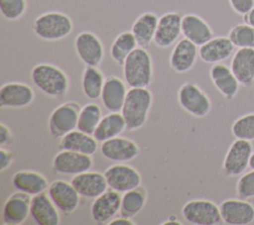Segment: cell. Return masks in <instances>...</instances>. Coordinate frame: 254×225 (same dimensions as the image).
<instances>
[{
	"label": "cell",
	"mask_w": 254,
	"mask_h": 225,
	"mask_svg": "<svg viewBox=\"0 0 254 225\" xmlns=\"http://www.w3.org/2000/svg\"><path fill=\"white\" fill-rule=\"evenodd\" d=\"M13 186L31 196L47 191L50 183L48 178L41 172L32 169H20L11 178Z\"/></svg>",
	"instance_id": "obj_27"
},
{
	"label": "cell",
	"mask_w": 254,
	"mask_h": 225,
	"mask_svg": "<svg viewBox=\"0 0 254 225\" xmlns=\"http://www.w3.org/2000/svg\"><path fill=\"white\" fill-rule=\"evenodd\" d=\"M235 46L228 37H213L198 47V57L205 63H218L234 54Z\"/></svg>",
	"instance_id": "obj_22"
},
{
	"label": "cell",
	"mask_w": 254,
	"mask_h": 225,
	"mask_svg": "<svg viewBox=\"0 0 254 225\" xmlns=\"http://www.w3.org/2000/svg\"><path fill=\"white\" fill-rule=\"evenodd\" d=\"M80 105L75 101L64 102L56 107L48 121V130L51 138L58 140L76 129Z\"/></svg>",
	"instance_id": "obj_5"
},
{
	"label": "cell",
	"mask_w": 254,
	"mask_h": 225,
	"mask_svg": "<svg viewBox=\"0 0 254 225\" xmlns=\"http://www.w3.org/2000/svg\"><path fill=\"white\" fill-rule=\"evenodd\" d=\"M105 77L98 66L85 65L81 75V89L83 95L89 100L100 98Z\"/></svg>",
	"instance_id": "obj_32"
},
{
	"label": "cell",
	"mask_w": 254,
	"mask_h": 225,
	"mask_svg": "<svg viewBox=\"0 0 254 225\" xmlns=\"http://www.w3.org/2000/svg\"><path fill=\"white\" fill-rule=\"evenodd\" d=\"M184 219L193 225H217L222 222L219 205L208 199H192L182 207Z\"/></svg>",
	"instance_id": "obj_7"
},
{
	"label": "cell",
	"mask_w": 254,
	"mask_h": 225,
	"mask_svg": "<svg viewBox=\"0 0 254 225\" xmlns=\"http://www.w3.org/2000/svg\"><path fill=\"white\" fill-rule=\"evenodd\" d=\"M108 187L120 193L141 185L142 177L139 171L125 163H116L104 171Z\"/></svg>",
	"instance_id": "obj_10"
},
{
	"label": "cell",
	"mask_w": 254,
	"mask_h": 225,
	"mask_svg": "<svg viewBox=\"0 0 254 225\" xmlns=\"http://www.w3.org/2000/svg\"><path fill=\"white\" fill-rule=\"evenodd\" d=\"M182 17L177 11L164 13L159 17V22L153 43L156 47L167 49L174 46L182 35Z\"/></svg>",
	"instance_id": "obj_13"
},
{
	"label": "cell",
	"mask_w": 254,
	"mask_h": 225,
	"mask_svg": "<svg viewBox=\"0 0 254 225\" xmlns=\"http://www.w3.org/2000/svg\"><path fill=\"white\" fill-rule=\"evenodd\" d=\"M138 48L137 41L131 31H124L116 36L111 47L110 56L118 65H123L128 56Z\"/></svg>",
	"instance_id": "obj_33"
},
{
	"label": "cell",
	"mask_w": 254,
	"mask_h": 225,
	"mask_svg": "<svg viewBox=\"0 0 254 225\" xmlns=\"http://www.w3.org/2000/svg\"><path fill=\"white\" fill-rule=\"evenodd\" d=\"M125 129H127L126 122L121 112H109L102 116L93 136L99 143H102L120 136Z\"/></svg>",
	"instance_id": "obj_30"
},
{
	"label": "cell",
	"mask_w": 254,
	"mask_h": 225,
	"mask_svg": "<svg viewBox=\"0 0 254 225\" xmlns=\"http://www.w3.org/2000/svg\"><path fill=\"white\" fill-rule=\"evenodd\" d=\"M27 0H0V12L8 21H17L27 11Z\"/></svg>",
	"instance_id": "obj_37"
},
{
	"label": "cell",
	"mask_w": 254,
	"mask_h": 225,
	"mask_svg": "<svg viewBox=\"0 0 254 225\" xmlns=\"http://www.w3.org/2000/svg\"><path fill=\"white\" fill-rule=\"evenodd\" d=\"M73 29L71 18L60 11H49L39 15L32 24L34 34L47 42L61 41L66 38Z\"/></svg>",
	"instance_id": "obj_4"
},
{
	"label": "cell",
	"mask_w": 254,
	"mask_h": 225,
	"mask_svg": "<svg viewBox=\"0 0 254 225\" xmlns=\"http://www.w3.org/2000/svg\"><path fill=\"white\" fill-rule=\"evenodd\" d=\"M127 83L116 75L105 77L101 92V102L108 112H121L127 96Z\"/></svg>",
	"instance_id": "obj_21"
},
{
	"label": "cell",
	"mask_w": 254,
	"mask_h": 225,
	"mask_svg": "<svg viewBox=\"0 0 254 225\" xmlns=\"http://www.w3.org/2000/svg\"><path fill=\"white\" fill-rule=\"evenodd\" d=\"M102 118V110L100 106L94 102L85 104L80 108L76 129L93 135L97 125Z\"/></svg>",
	"instance_id": "obj_34"
},
{
	"label": "cell",
	"mask_w": 254,
	"mask_h": 225,
	"mask_svg": "<svg viewBox=\"0 0 254 225\" xmlns=\"http://www.w3.org/2000/svg\"><path fill=\"white\" fill-rule=\"evenodd\" d=\"M14 141L13 133L11 132L10 128L3 122L0 123V146L1 147H8Z\"/></svg>",
	"instance_id": "obj_41"
},
{
	"label": "cell",
	"mask_w": 254,
	"mask_h": 225,
	"mask_svg": "<svg viewBox=\"0 0 254 225\" xmlns=\"http://www.w3.org/2000/svg\"><path fill=\"white\" fill-rule=\"evenodd\" d=\"M122 67L124 80L129 87H149L153 81V60L147 49L136 48Z\"/></svg>",
	"instance_id": "obj_3"
},
{
	"label": "cell",
	"mask_w": 254,
	"mask_h": 225,
	"mask_svg": "<svg viewBox=\"0 0 254 225\" xmlns=\"http://www.w3.org/2000/svg\"><path fill=\"white\" fill-rule=\"evenodd\" d=\"M30 215L39 225H59L61 222L60 210L46 191L32 196Z\"/></svg>",
	"instance_id": "obj_24"
},
{
	"label": "cell",
	"mask_w": 254,
	"mask_h": 225,
	"mask_svg": "<svg viewBox=\"0 0 254 225\" xmlns=\"http://www.w3.org/2000/svg\"><path fill=\"white\" fill-rule=\"evenodd\" d=\"M231 133L236 139L254 141V113L238 117L232 123Z\"/></svg>",
	"instance_id": "obj_36"
},
{
	"label": "cell",
	"mask_w": 254,
	"mask_h": 225,
	"mask_svg": "<svg viewBox=\"0 0 254 225\" xmlns=\"http://www.w3.org/2000/svg\"><path fill=\"white\" fill-rule=\"evenodd\" d=\"M35 98L34 89L27 83L11 81L0 88V107L20 109L31 105Z\"/></svg>",
	"instance_id": "obj_15"
},
{
	"label": "cell",
	"mask_w": 254,
	"mask_h": 225,
	"mask_svg": "<svg viewBox=\"0 0 254 225\" xmlns=\"http://www.w3.org/2000/svg\"><path fill=\"white\" fill-rule=\"evenodd\" d=\"M236 193L238 198L250 199L254 197V169L243 173L237 180Z\"/></svg>",
	"instance_id": "obj_38"
},
{
	"label": "cell",
	"mask_w": 254,
	"mask_h": 225,
	"mask_svg": "<svg viewBox=\"0 0 254 225\" xmlns=\"http://www.w3.org/2000/svg\"><path fill=\"white\" fill-rule=\"evenodd\" d=\"M98 143L93 135L74 129L60 139L58 149L59 151L69 150L93 156L98 149Z\"/></svg>",
	"instance_id": "obj_28"
},
{
	"label": "cell",
	"mask_w": 254,
	"mask_h": 225,
	"mask_svg": "<svg viewBox=\"0 0 254 225\" xmlns=\"http://www.w3.org/2000/svg\"><path fill=\"white\" fill-rule=\"evenodd\" d=\"M153 103V94L148 87H130L121 114L127 130L135 131L142 128L149 116Z\"/></svg>",
	"instance_id": "obj_2"
},
{
	"label": "cell",
	"mask_w": 254,
	"mask_h": 225,
	"mask_svg": "<svg viewBox=\"0 0 254 225\" xmlns=\"http://www.w3.org/2000/svg\"><path fill=\"white\" fill-rule=\"evenodd\" d=\"M14 154L5 147L0 148V171L3 172L8 169L14 162Z\"/></svg>",
	"instance_id": "obj_40"
},
{
	"label": "cell",
	"mask_w": 254,
	"mask_h": 225,
	"mask_svg": "<svg viewBox=\"0 0 254 225\" xmlns=\"http://www.w3.org/2000/svg\"><path fill=\"white\" fill-rule=\"evenodd\" d=\"M182 35L199 47L213 38V31L203 18L187 13L182 17Z\"/></svg>",
	"instance_id": "obj_25"
},
{
	"label": "cell",
	"mask_w": 254,
	"mask_h": 225,
	"mask_svg": "<svg viewBox=\"0 0 254 225\" xmlns=\"http://www.w3.org/2000/svg\"><path fill=\"white\" fill-rule=\"evenodd\" d=\"M121 196L120 192L109 188L94 198L90 206L92 220L97 224L109 223L120 211Z\"/></svg>",
	"instance_id": "obj_17"
},
{
	"label": "cell",
	"mask_w": 254,
	"mask_h": 225,
	"mask_svg": "<svg viewBox=\"0 0 254 225\" xmlns=\"http://www.w3.org/2000/svg\"><path fill=\"white\" fill-rule=\"evenodd\" d=\"M162 224H163V225H166V224H178V225H181L182 222H179L178 219H177L176 217H174V218H169V219H167V220H166L165 222H163Z\"/></svg>",
	"instance_id": "obj_44"
},
{
	"label": "cell",
	"mask_w": 254,
	"mask_h": 225,
	"mask_svg": "<svg viewBox=\"0 0 254 225\" xmlns=\"http://www.w3.org/2000/svg\"><path fill=\"white\" fill-rule=\"evenodd\" d=\"M222 222L228 225H248L254 221V205L245 199H225L219 204Z\"/></svg>",
	"instance_id": "obj_18"
},
{
	"label": "cell",
	"mask_w": 254,
	"mask_h": 225,
	"mask_svg": "<svg viewBox=\"0 0 254 225\" xmlns=\"http://www.w3.org/2000/svg\"><path fill=\"white\" fill-rule=\"evenodd\" d=\"M147 196V190L142 185L124 192L121 196L119 215L127 218L135 217L144 208Z\"/></svg>",
	"instance_id": "obj_31"
},
{
	"label": "cell",
	"mask_w": 254,
	"mask_h": 225,
	"mask_svg": "<svg viewBox=\"0 0 254 225\" xmlns=\"http://www.w3.org/2000/svg\"><path fill=\"white\" fill-rule=\"evenodd\" d=\"M230 68L240 85L251 86L254 83V49H237L232 56Z\"/></svg>",
	"instance_id": "obj_23"
},
{
	"label": "cell",
	"mask_w": 254,
	"mask_h": 225,
	"mask_svg": "<svg viewBox=\"0 0 254 225\" xmlns=\"http://www.w3.org/2000/svg\"><path fill=\"white\" fill-rule=\"evenodd\" d=\"M92 156L69 150H60L52 162V168L55 172L67 175H75L87 171L92 168Z\"/></svg>",
	"instance_id": "obj_9"
},
{
	"label": "cell",
	"mask_w": 254,
	"mask_h": 225,
	"mask_svg": "<svg viewBox=\"0 0 254 225\" xmlns=\"http://www.w3.org/2000/svg\"><path fill=\"white\" fill-rule=\"evenodd\" d=\"M243 20H244V23L254 27V7L243 16Z\"/></svg>",
	"instance_id": "obj_43"
},
{
	"label": "cell",
	"mask_w": 254,
	"mask_h": 225,
	"mask_svg": "<svg viewBox=\"0 0 254 225\" xmlns=\"http://www.w3.org/2000/svg\"><path fill=\"white\" fill-rule=\"evenodd\" d=\"M31 201V195L19 190L13 192L3 204L2 222L7 225H20L24 223L30 215Z\"/></svg>",
	"instance_id": "obj_16"
},
{
	"label": "cell",
	"mask_w": 254,
	"mask_h": 225,
	"mask_svg": "<svg viewBox=\"0 0 254 225\" xmlns=\"http://www.w3.org/2000/svg\"><path fill=\"white\" fill-rule=\"evenodd\" d=\"M74 49L78 58L85 65L98 66L103 60V44L99 37L90 31H82L76 35Z\"/></svg>",
	"instance_id": "obj_12"
},
{
	"label": "cell",
	"mask_w": 254,
	"mask_h": 225,
	"mask_svg": "<svg viewBox=\"0 0 254 225\" xmlns=\"http://www.w3.org/2000/svg\"><path fill=\"white\" fill-rule=\"evenodd\" d=\"M159 17L151 11L140 14L131 27V32L134 35L138 47L148 49L154 41Z\"/></svg>",
	"instance_id": "obj_29"
},
{
	"label": "cell",
	"mask_w": 254,
	"mask_h": 225,
	"mask_svg": "<svg viewBox=\"0 0 254 225\" xmlns=\"http://www.w3.org/2000/svg\"><path fill=\"white\" fill-rule=\"evenodd\" d=\"M100 153L106 160L111 162L127 163L139 156L140 148L134 140L117 136L102 142L100 145Z\"/></svg>",
	"instance_id": "obj_14"
},
{
	"label": "cell",
	"mask_w": 254,
	"mask_h": 225,
	"mask_svg": "<svg viewBox=\"0 0 254 225\" xmlns=\"http://www.w3.org/2000/svg\"><path fill=\"white\" fill-rule=\"evenodd\" d=\"M198 57V48L190 40L183 38L179 40L170 55L169 63L172 71L185 73L190 71Z\"/></svg>",
	"instance_id": "obj_19"
},
{
	"label": "cell",
	"mask_w": 254,
	"mask_h": 225,
	"mask_svg": "<svg viewBox=\"0 0 254 225\" xmlns=\"http://www.w3.org/2000/svg\"><path fill=\"white\" fill-rule=\"evenodd\" d=\"M47 193L60 212L64 215H69L77 209L81 197L71 182L64 179L53 180Z\"/></svg>",
	"instance_id": "obj_11"
},
{
	"label": "cell",
	"mask_w": 254,
	"mask_h": 225,
	"mask_svg": "<svg viewBox=\"0 0 254 225\" xmlns=\"http://www.w3.org/2000/svg\"><path fill=\"white\" fill-rule=\"evenodd\" d=\"M235 48L254 49V27L243 23L232 27L227 36Z\"/></svg>",
	"instance_id": "obj_35"
},
{
	"label": "cell",
	"mask_w": 254,
	"mask_h": 225,
	"mask_svg": "<svg viewBox=\"0 0 254 225\" xmlns=\"http://www.w3.org/2000/svg\"><path fill=\"white\" fill-rule=\"evenodd\" d=\"M178 102L189 114L196 118H203L211 110V101L208 95L195 83L188 81L178 90Z\"/></svg>",
	"instance_id": "obj_6"
},
{
	"label": "cell",
	"mask_w": 254,
	"mask_h": 225,
	"mask_svg": "<svg viewBox=\"0 0 254 225\" xmlns=\"http://www.w3.org/2000/svg\"><path fill=\"white\" fill-rule=\"evenodd\" d=\"M251 141L236 139L228 148L223 163L222 171L226 176H237L242 174L249 167L250 158L253 153Z\"/></svg>",
	"instance_id": "obj_8"
},
{
	"label": "cell",
	"mask_w": 254,
	"mask_h": 225,
	"mask_svg": "<svg viewBox=\"0 0 254 225\" xmlns=\"http://www.w3.org/2000/svg\"><path fill=\"white\" fill-rule=\"evenodd\" d=\"M232 10L241 16H244L254 7V0H228Z\"/></svg>",
	"instance_id": "obj_39"
},
{
	"label": "cell",
	"mask_w": 254,
	"mask_h": 225,
	"mask_svg": "<svg viewBox=\"0 0 254 225\" xmlns=\"http://www.w3.org/2000/svg\"><path fill=\"white\" fill-rule=\"evenodd\" d=\"M33 84L45 95L60 98L68 92L69 79L64 69L50 62H40L31 70Z\"/></svg>",
	"instance_id": "obj_1"
},
{
	"label": "cell",
	"mask_w": 254,
	"mask_h": 225,
	"mask_svg": "<svg viewBox=\"0 0 254 225\" xmlns=\"http://www.w3.org/2000/svg\"><path fill=\"white\" fill-rule=\"evenodd\" d=\"M209 77L214 87L226 99L231 100L237 95L240 83L231 68L226 64L221 62L212 64L209 69Z\"/></svg>",
	"instance_id": "obj_26"
},
{
	"label": "cell",
	"mask_w": 254,
	"mask_h": 225,
	"mask_svg": "<svg viewBox=\"0 0 254 225\" xmlns=\"http://www.w3.org/2000/svg\"><path fill=\"white\" fill-rule=\"evenodd\" d=\"M109 225H135L136 222L132 221V218H127L123 216L119 217H114L109 223Z\"/></svg>",
	"instance_id": "obj_42"
},
{
	"label": "cell",
	"mask_w": 254,
	"mask_h": 225,
	"mask_svg": "<svg viewBox=\"0 0 254 225\" xmlns=\"http://www.w3.org/2000/svg\"><path fill=\"white\" fill-rule=\"evenodd\" d=\"M70 182L79 195L84 198L94 199L108 189L104 172L90 169L72 175Z\"/></svg>",
	"instance_id": "obj_20"
},
{
	"label": "cell",
	"mask_w": 254,
	"mask_h": 225,
	"mask_svg": "<svg viewBox=\"0 0 254 225\" xmlns=\"http://www.w3.org/2000/svg\"><path fill=\"white\" fill-rule=\"evenodd\" d=\"M249 168L254 169V152L252 153V156L250 158V163H249Z\"/></svg>",
	"instance_id": "obj_45"
}]
</instances>
